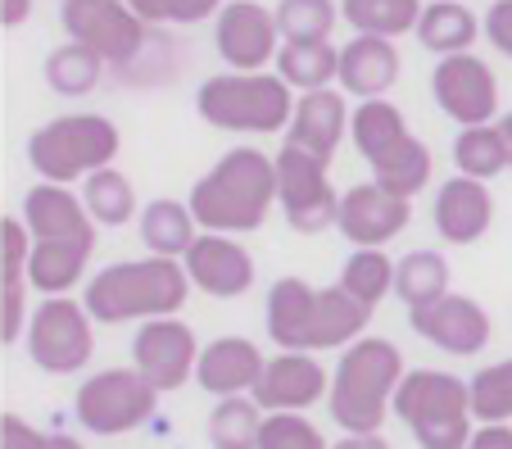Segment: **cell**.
I'll return each mask as SVG.
<instances>
[{"mask_svg": "<svg viewBox=\"0 0 512 449\" xmlns=\"http://www.w3.org/2000/svg\"><path fill=\"white\" fill-rule=\"evenodd\" d=\"M200 232H259L277 205V155H263L259 146L227 150L204 177H195L191 196Z\"/></svg>", "mask_w": 512, "mask_h": 449, "instance_id": "cell-1", "label": "cell"}, {"mask_svg": "<svg viewBox=\"0 0 512 449\" xmlns=\"http://www.w3.org/2000/svg\"><path fill=\"white\" fill-rule=\"evenodd\" d=\"M191 277L182 259H118L100 268L82 291V304L96 318V327H123V323H150V318H177L191 300Z\"/></svg>", "mask_w": 512, "mask_h": 449, "instance_id": "cell-2", "label": "cell"}, {"mask_svg": "<svg viewBox=\"0 0 512 449\" xmlns=\"http://www.w3.org/2000/svg\"><path fill=\"white\" fill-rule=\"evenodd\" d=\"M404 377V354L386 336H363V341L345 345L336 372H331V422L345 436H377L386 427V413H395V391Z\"/></svg>", "mask_w": 512, "mask_h": 449, "instance_id": "cell-3", "label": "cell"}, {"mask_svg": "<svg viewBox=\"0 0 512 449\" xmlns=\"http://www.w3.org/2000/svg\"><path fill=\"white\" fill-rule=\"evenodd\" d=\"M295 87L281 73H213L195 91V114L218 132H250L272 137L295 118Z\"/></svg>", "mask_w": 512, "mask_h": 449, "instance_id": "cell-4", "label": "cell"}, {"mask_svg": "<svg viewBox=\"0 0 512 449\" xmlns=\"http://www.w3.org/2000/svg\"><path fill=\"white\" fill-rule=\"evenodd\" d=\"M395 418L422 449H467L476 431L472 386L445 368H408L395 391Z\"/></svg>", "mask_w": 512, "mask_h": 449, "instance_id": "cell-5", "label": "cell"}, {"mask_svg": "<svg viewBox=\"0 0 512 449\" xmlns=\"http://www.w3.org/2000/svg\"><path fill=\"white\" fill-rule=\"evenodd\" d=\"M123 137L105 114H64L41 123L28 137V164L41 182H87L100 168H114Z\"/></svg>", "mask_w": 512, "mask_h": 449, "instance_id": "cell-6", "label": "cell"}, {"mask_svg": "<svg viewBox=\"0 0 512 449\" xmlns=\"http://www.w3.org/2000/svg\"><path fill=\"white\" fill-rule=\"evenodd\" d=\"M73 413L91 436H127L159 413V391L141 368H105L78 386Z\"/></svg>", "mask_w": 512, "mask_h": 449, "instance_id": "cell-7", "label": "cell"}, {"mask_svg": "<svg viewBox=\"0 0 512 449\" xmlns=\"http://www.w3.org/2000/svg\"><path fill=\"white\" fill-rule=\"evenodd\" d=\"M28 359L50 377H73L91 363L96 350V318L87 313V304L73 295H46L28 318Z\"/></svg>", "mask_w": 512, "mask_h": 449, "instance_id": "cell-8", "label": "cell"}, {"mask_svg": "<svg viewBox=\"0 0 512 449\" xmlns=\"http://www.w3.org/2000/svg\"><path fill=\"white\" fill-rule=\"evenodd\" d=\"M277 205L286 223L304 236H318L336 227L340 218V191L331 182V164L309 150L281 141L277 150Z\"/></svg>", "mask_w": 512, "mask_h": 449, "instance_id": "cell-9", "label": "cell"}, {"mask_svg": "<svg viewBox=\"0 0 512 449\" xmlns=\"http://www.w3.org/2000/svg\"><path fill=\"white\" fill-rule=\"evenodd\" d=\"M64 32L68 41L91 46L109 69L127 73L136 59L145 55V37L150 23L127 5V0H64Z\"/></svg>", "mask_w": 512, "mask_h": 449, "instance_id": "cell-10", "label": "cell"}, {"mask_svg": "<svg viewBox=\"0 0 512 449\" xmlns=\"http://www.w3.org/2000/svg\"><path fill=\"white\" fill-rule=\"evenodd\" d=\"M200 354V341L182 318H150L132 336V368H141L159 395H173L186 381H195Z\"/></svg>", "mask_w": 512, "mask_h": 449, "instance_id": "cell-11", "label": "cell"}, {"mask_svg": "<svg viewBox=\"0 0 512 449\" xmlns=\"http://www.w3.org/2000/svg\"><path fill=\"white\" fill-rule=\"evenodd\" d=\"M431 96H435V105H440V114L463 127L494 123V114H499V78H494V69L481 55H472V50H467V55L435 59Z\"/></svg>", "mask_w": 512, "mask_h": 449, "instance_id": "cell-12", "label": "cell"}, {"mask_svg": "<svg viewBox=\"0 0 512 449\" xmlns=\"http://www.w3.org/2000/svg\"><path fill=\"white\" fill-rule=\"evenodd\" d=\"M277 14L259 0H227L223 14L213 19V46L232 73H268L277 59Z\"/></svg>", "mask_w": 512, "mask_h": 449, "instance_id": "cell-13", "label": "cell"}, {"mask_svg": "<svg viewBox=\"0 0 512 449\" xmlns=\"http://www.w3.org/2000/svg\"><path fill=\"white\" fill-rule=\"evenodd\" d=\"M408 327H413L422 341H431L435 350L454 354V359L481 354L494 332L485 304L472 300V295H458V291L440 295V300H431V304H413V309H408Z\"/></svg>", "mask_w": 512, "mask_h": 449, "instance_id": "cell-14", "label": "cell"}, {"mask_svg": "<svg viewBox=\"0 0 512 449\" xmlns=\"http://www.w3.org/2000/svg\"><path fill=\"white\" fill-rule=\"evenodd\" d=\"M408 223H413V200L390 196L386 186L354 182L349 191H340L336 232L345 236L354 250H386Z\"/></svg>", "mask_w": 512, "mask_h": 449, "instance_id": "cell-15", "label": "cell"}, {"mask_svg": "<svg viewBox=\"0 0 512 449\" xmlns=\"http://www.w3.org/2000/svg\"><path fill=\"white\" fill-rule=\"evenodd\" d=\"M182 268L195 291L213 295V300H236V295H245L254 286V277H259L254 254L245 250L236 236H223V232H200V241L191 245Z\"/></svg>", "mask_w": 512, "mask_h": 449, "instance_id": "cell-16", "label": "cell"}, {"mask_svg": "<svg viewBox=\"0 0 512 449\" xmlns=\"http://www.w3.org/2000/svg\"><path fill=\"white\" fill-rule=\"evenodd\" d=\"M327 395H331V372L313 354L300 350L272 354L259 386H254V400H259L263 413H304L318 400H327Z\"/></svg>", "mask_w": 512, "mask_h": 449, "instance_id": "cell-17", "label": "cell"}, {"mask_svg": "<svg viewBox=\"0 0 512 449\" xmlns=\"http://www.w3.org/2000/svg\"><path fill=\"white\" fill-rule=\"evenodd\" d=\"M431 223H435V232L445 236L449 245H476L494 227V196H490V186L476 182V177L454 173L449 182H440V191H435Z\"/></svg>", "mask_w": 512, "mask_h": 449, "instance_id": "cell-18", "label": "cell"}, {"mask_svg": "<svg viewBox=\"0 0 512 449\" xmlns=\"http://www.w3.org/2000/svg\"><path fill=\"white\" fill-rule=\"evenodd\" d=\"M263 368H268V359H263V350L254 341H245V336H218V341L204 345L200 368H195V386L204 395H213V400L254 395Z\"/></svg>", "mask_w": 512, "mask_h": 449, "instance_id": "cell-19", "label": "cell"}, {"mask_svg": "<svg viewBox=\"0 0 512 449\" xmlns=\"http://www.w3.org/2000/svg\"><path fill=\"white\" fill-rule=\"evenodd\" d=\"M23 223L32 241H96V218L87 214L82 196L59 182H37L23 191Z\"/></svg>", "mask_w": 512, "mask_h": 449, "instance_id": "cell-20", "label": "cell"}, {"mask_svg": "<svg viewBox=\"0 0 512 449\" xmlns=\"http://www.w3.org/2000/svg\"><path fill=\"white\" fill-rule=\"evenodd\" d=\"M0 245H5V268H0V282H5V295H0V341L19 345L28 336V259H32V232L23 218L5 214L0 218Z\"/></svg>", "mask_w": 512, "mask_h": 449, "instance_id": "cell-21", "label": "cell"}, {"mask_svg": "<svg viewBox=\"0 0 512 449\" xmlns=\"http://www.w3.org/2000/svg\"><path fill=\"white\" fill-rule=\"evenodd\" d=\"M349 118L354 114H349L345 91L340 87L309 91V96L295 100V118H290V127H286V141L331 164L340 141H345V132H349Z\"/></svg>", "mask_w": 512, "mask_h": 449, "instance_id": "cell-22", "label": "cell"}, {"mask_svg": "<svg viewBox=\"0 0 512 449\" xmlns=\"http://www.w3.org/2000/svg\"><path fill=\"white\" fill-rule=\"evenodd\" d=\"M399 69V50L386 37H349V46H340V91L354 100H386Z\"/></svg>", "mask_w": 512, "mask_h": 449, "instance_id": "cell-23", "label": "cell"}, {"mask_svg": "<svg viewBox=\"0 0 512 449\" xmlns=\"http://www.w3.org/2000/svg\"><path fill=\"white\" fill-rule=\"evenodd\" d=\"M313 300L318 286H309L304 277H277L268 291V309H263V327L281 350L309 354V327H313Z\"/></svg>", "mask_w": 512, "mask_h": 449, "instance_id": "cell-24", "label": "cell"}, {"mask_svg": "<svg viewBox=\"0 0 512 449\" xmlns=\"http://www.w3.org/2000/svg\"><path fill=\"white\" fill-rule=\"evenodd\" d=\"M481 32H485V19H476V10H467L463 0H426L422 23H417L413 37L435 59H449V55H467Z\"/></svg>", "mask_w": 512, "mask_h": 449, "instance_id": "cell-25", "label": "cell"}, {"mask_svg": "<svg viewBox=\"0 0 512 449\" xmlns=\"http://www.w3.org/2000/svg\"><path fill=\"white\" fill-rule=\"evenodd\" d=\"M96 254V241H32L28 282L41 295H68L87 277V264Z\"/></svg>", "mask_w": 512, "mask_h": 449, "instance_id": "cell-26", "label": "cell"}, {"mask_svg": "<svg viewBox=\"0 0 512 449\" xmlns=\"http://www.w3.org/2000/svg\"><path fill=\"white\" fill-rule=\"evenodd\" d=\"M136 227H141L145 250L159 254V259H186L191 245L200 241V223H195L186 200H150L136 218Z\"/></svg>", "mask_w": 512, "mask_h": 449, "instance_id": "cell-27", "label": "cell"}, {"mask_svg": "<svg viewBox=\"0 0 512 449\" xmlns=\"http://www.w3.org/2000/svg\"><path fill=\"white\" fill-rule=\"evenodd\" d=\"M277 73L300 91V96H309V91H327V87L340 82V46H331V41H309V46H300V41H281Z\"/></svg>", "mask_w": 512, "mask_h": 449, "instance_id": "cell-28", "label": "cell"}, {"mask_svg": "<svg viewBox=\"0 0 512 449\" xmlns=\"http://www.w3.org/2000/svg\"><path fill=\"white\" fill-rule=\"evenodd\" d=\"M368 168H372V182L386 186L390 196L413 200V196H422V186L431 182L435 159H431V146H426V141H417L413 132H408L399 146H390L386 155H377Z\"/></svg>", "mask_w": 512, "mask_h": 449, "instance_id": "cell-29", "label": "cell"}, {"mask_svg": "<svg viewBox=\"0 0 512 449\" xmlns=\"http://www.w3.org/2000/svg\"><path fill=\"white\" fill-rule=\"evenodd\" d=\"M422 0H340V19L358 32V37H404L417 32L422 23Z\"/></svg>", "mask_w": 512, "mask_h": 449, "instance_id": "cell-30", "label": "cell"}, {"mask_svg": "<svg viewBox=\"0 0 512 449\" xmlns=\"http://www.w3.org/2000/svg\"><path fill=\"white\" fill-rule=\"evenodd\" d=\"M408 137V118L399 105H390V100H358L354 118H349V141H354V150L363 159H377L386 155L390 146H399V141Z\"/></svg>", "mask_w": 512, "mask_h": 449, "instance_id": "cell-31", "label": "cell"}, {"mask_svg": "<svg viewBox=\"0 0 512 449\" xmlns=\"http://www.w3.org/2000/svg\"><path fill=\"white\" fill-rule=\"evenodd\" d=\"M105 59L96 55L91 46H78V41H64V46H55L46 55V87L55 91V96H87V91H96V82L105 78Z\"/></svg>", "mask_w": 512, "mask_h": 449, "instance_id": "cell-32", "label": "cell"}, {"mask_svg": "<svg viewBox=\"0 0 512 449\" xmlns=\"http://www.w3.org/2000/svg\"><path fill=\"white\" fill-rule=\"evenodd\" d=\"M454 168L463 177H476V182H490V177L508 173L512 159H508V146H503L499 123L458 127V137H454Z\"/></svg>", "mask_w": 512, "mask_h": 449, "instance_id": "cell-33", "label": "cell"}, {"mask_svg": "<svg viewBox=\"0 0 512 449\" xmlns=\"http://www.w3.org/2000/svg\"><path fill=\"white\" fill-rule=\"evenodd\" d=\"M263 418L254 395H232V400H218L209 413V445L213 449H259L263 436Z\"/></svg>", "mask_w": 512, "mask_h": 449, "instance_id": "cell-34", "label": "cell"}, {"mask_svg": "<svg viewBox=\"0 0 512 449\" xmlns=\"http://www.w3.org/2000/svg\"><path fill=\"white\" fill-rule=\"evenodd\" d=\"M395 295L408 309L449 295V259L440 250H408L395 268Z\"/></svg>", "mask_w": 512, "mask_h": 449, "instance_id": "cell-35", "label": "cell"}, {"mask_svg": "<svg viewBox=\"0 0 512 449\" xmlns=\"http://www.w3.org/2000/svg\"><path fill=\"white\" fill-rule=\"evenodd\" d=\"M82 205L96 218V227H127L136 214V186L118 168H100L82 182Z\"/></svg>", "mask_w": 512, "mask_h": 449, "instance_id": "cell-36", "label": "cell"}, {"mask_svg": "<svg viewBox=\"0 0 512 449\" xmlns=\"http://www.w3.org/2000/svg\"><path fill=\"white\" fill-rule=\"evenodd\" d=\"M395 268H399V259H390L386 250H354L345 264H340L336 286H345L354 300H363V304L377 309V304L395 291Z\"/></svg>", "mask_w": 512, "mask_h": 449, "instance_id": "cell-37", "label": "cell"}, {"mask_svg": "<svg viewBox=\"0 0 512 449\" xmlns=\"http://www.w3.org/2000/svg\"><path fill=\"white\" fill-rule=\"evenodd\" d=\"M272 14H277L281 41H300V46H309V41H331V32H336V23H340L336 0H277Z\"/></svg>", "mask_w": 512, "mask_h": 449, "instance_id": "cell-38", "label": "cell"}, {"mask_svg": "<svg viewBox=\"0 0 512 449\" xmlns=\"http://www.w3.org/2000/svg\"><path fill=\"white\" fill-rule=\"evenodd\" d=\"M467 386H472L476 422H512V359L481 368Z\"/></svg>", "mask_w": 512, "mask_h": 449, "instance_id": "cell-39", "label": "cell"}, {"mask_svg": "<svg viewBox=\"0 0 512 449\" xmlns=\"http://www.w3.org/2000/svg\"><path fill=\"white\" fill-rule=\"evenodd\" d=\"M136 14H141L150 28H186V23L200 19H218L227 0H127Z\"/></svg>", "mask_w": 512, "mask_h": 449, "instance_id": "cell-40", "label": "cell"}, {"mask_svg": "<svg viewBox=\"0 0 512 449\" xmlns=\"http://www.w3.org/2000/svg\"><path fill=\"white\" fill-rule=\"evenodd\" d=\"M259 449H331V445L304 413H268Z\"/></svg>", "mask_w": 512, "mask_h": 449, "instance_id": "cell-41", "label": "cell"}, {"mask_svg": "<svg viewBox=\"0 0 512 449\" xmlns=\"http://www.w3.org/2000/svg\"><path fill=\"white\" fill-rule=\"evenodd\" d=\"M485 37L503 59H512V0H494L485 10Z\"/></svg>", "mask_w": 512, "mask_h": 449, "instance_id": "cell-42", "label": "cell"}, {"mask_svg": "<svg viewBox=\"0 0 512 449\" xmlns=\"http://www.w3.org/2000/svg\"><path fill=\"white\" fill-rule=\"evenodd\" d=\"M41 445H46V431L23 422L19 413H5V418H0V449H41Z\"/></svg>", "mask_w": 512, "mask_h": 449, "instance_id": "cell-43", "label": "cell"}, {"mask_svg": "<svg viewBox=\"0 0 512 449\" xmlns=\"http://www.w3.org/2000/svg\"><path fill=\"white\" fill-rule=\"evenodd\" d=\"M467 449H512V422H481Z\"/></svg>", "mask_w": 512, "mask_h": 449, "instance_id": "cell-44", "label": "cell"}, {"mask_svg": "<svg viewBox=\"0 0 512 449\" xmlns=\"http://www.w3.org/2000/svg\"><path fill=\"white\" fill-rule=\"evenodd\" d=\"M32 19V0H0V23L5 28H23Z\"/></svg>", "mask_w": 512, "mask_h": 449, "instance_id": "cell-45", "label": "cell"}, {"mask_svg": "<svg viewBox=\"0 0 512 449\" xmlns=\"http://www.w3.org/2000/svg\"><path fill=\"white\" fill-rule=\"evenodd\" d=\"M331 449H390V440L377 431V436H345L340 445H331Z\"/></svg>", "mask_w": 512, "mask_h": 449, "instance_id": "cell-46", "label": "cell"}, {"mask_svg": "<svg viewBox=\"0 0 512 449\" xmlns=\"http://www.w3.org/2000/svg\"><path fill=\"white\" fill-rule=\"evenodd\" d=\"M41 449H82L78 436H64V431H46V445Z\"/></svg>", "mask_w": 512, "mask_h": 449, "instance_id": "cell-47", "label": "cell"}, {"mask_svg": "<svg viewBox=\"0 0 512 449\" xmlns=\"http://www.w3.org/2000/svg\"><path fill=\"white\" fill-rule=\"evenodd\" d=\"M499 132H503V146H508V159H512V109L499 118Z\"/></svg>", "mask_w": 512, "mask_h": 449, "instance_id": "cell-48", "label": "cell"}]
</instances>
